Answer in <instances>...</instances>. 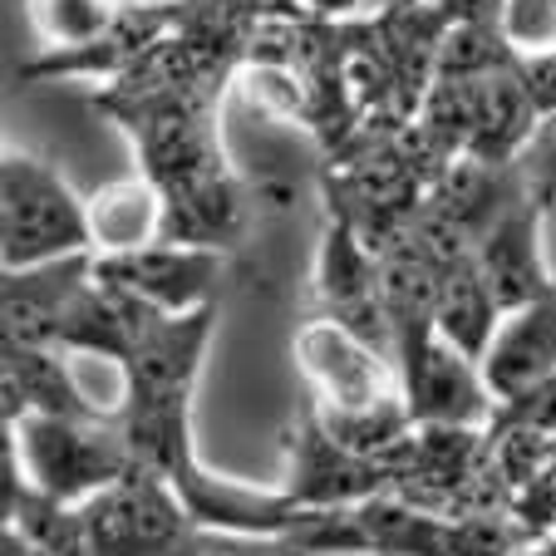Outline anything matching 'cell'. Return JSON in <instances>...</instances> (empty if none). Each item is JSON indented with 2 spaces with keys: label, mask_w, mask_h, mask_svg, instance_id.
<instances>
[{
  "label": "cell",
  "mask_w": 556,
  "mask_h": 556,
  "mask_svg": "<svg viewBox=\"0 0 556 556\" xmlns=\"http://www.w3.org/2000/svg\"><path fill=\"white\" fill-rule=\"evenodd\" d=\"M295 365L305 375V400L326 419L345 448L389 458L419 424L404 400V379L394 355L330 315H315L295 330Z\"/></svg>",
  "instance_id": "obj_1"
},
{
  "label": "cell",
  "mask_w": 556,
  "mask_h": 556,
  "mask_svg": "<svg viewBox=\"0 0 556 556\" xmlns=\"http://www.w3.org/2000/svg\"><path fill=\"white\" fill-rule=\"evenodd\" d=\"M79 513V552L85 556H227L212 527L157 472L134 468L124 483L89 497Z\"/></svg>",
  "instance_id": "obj_2"
},
{
  "label": "cell",
  "mask_w": 556,
  "mask_h": 556,
  "mask_svg": "<svg viewBox=\"0 0 556 556\" xmlns=\"http://www.w3.org/2000/svg\"><path fill=\"white\" fill-rule=\"evenodd\" d=\"M5 458L21 468L35 493L60 507H85L89 497L124 483L138 468L118 424L45 419V414L5 424Z\"/></svg>",
  "instance_id": "obj_3"
},
{
  "label": "cell",
  "mask_w": 556,
  "mask_h": 556,
  "mask_svg": "<svg viewBox=\"0 0 556 556\" xmlns=\"http://www.w3.org/2000/svg\"><path fill=\"white\" fill-rule=\"evenodd\" d=\"M64 256H94L89 202L25 148L0 157V262L5 271H30Z\"/></svg>",
  "instance_id": "obj_4"
},
{
  "label": "cell",
  "mask_w": 556,
  "mask_h": 556,
  "mask_svg": "<svg viewBox=\"0 0 556 556\" xmlns=\"http://www.w3.org/2000/svg\"><path fill=\"white\" fill-rule=\"evenodd\" d=\"M281 493L305 513H330V507L369 503V497H394L400 472H394V458H369V453L345 448L305 400L291 443H286Z\"/></svg>",
  "instance_id": "obj_5"
},
{
  "label": "cell",
  "mask_w": 556,
  "mask_h": 556,
  "mask_svg": "<svg viewBox=\"0 0 556 556\" xmlns=\"http://www.w3.org/2000/svg\"><path fill=\"white\" fill-rule=\"evenodd\" d=\"M394 365L404 379L414 424H453V429H488L497 419V400L488 389L478 359L439 336V326H424L414 336L394 340Z\"/></svg>",
  "instance_id": "obj_6"
},
{
  "label": "cell",
  "mask_w": 556,
  "mask_h": 556,
  "mask_svg": "<svg viewBox=\"0 0 556 556\" xmlns=\"http://www.w3.org/2000/svg\"><path fill=\"white\" fill-rule=\"evenodd\" d=\"M315 301H320V315L340 320L369 345L389 350L384 256L365 242V231L340 207H326V227H320V247H315Z\"/></svg>",
  "instance_id": "obj_7"
},
{
  "label": "cell",
  "mask_w": 556,
  "mask_h": 556,
  "mask_svg": "<svg viewBox=\"0 0 556 556\" xmlns=\"http://www.w3.org/2000/svg\"><path fill=\"white\" fill-rule=\"evenodd\" d=\"M222 252H202V247H168L153 242L143 252H124V256H94V276L104 286L138 301L157 305L168 315H192L217 305V286H222Z\"/></svg>",
  "instance_id": "obj_8"
},
{
  "label": "cell",
  "mask_w": 556,
  "mask_h": 556,
  "mask_svg": "<svg viewBox=\"0 0 556 556\" xmlns=\"http://www.w3.org/2000/svg\"><path fill=\"white\" fill-rule=\"evenodd\" d=\"M546 202H552V192H546L542 182H527V188L503 207V217L488 227L478 252H472L503 311H522V305H532V301H542V295L556 291V276L542 256Z\"/></svg>",
  "instance_id": "obj_9"
},
{
  "label": "cell",
  "mask_w": 556,
  "mask_h": 556,
  "mask_svg": "<svg viewBox=\"0 0 556 556\" xmlns=\"http://www.w3.org/2000/svg\"><path fill=\"white\" fill-rule=\"evenodd\" d=\"M94 286V256H64L30 271H5L0 281V320L15 345H60L64 320Z\"/></svg>",
  "instance_id": "obj_10"
},
{
  "label": "cell",
  "mask_w": 556,
  "mask_h": 556,
  "mask_svg": "<svg viewBox=\"0 0 556 556\" xmlns=\"http://www.w3.org/2000/svg\"><path fill=\"white\" fill-rule=\"evenodd\" d=\"M0 394H5V424L25 419V414L109 424L89 404L85 384L74 375L70 350H54V345H15V340H5L0 345Z\"/></svg>",
  "instance_id": "obj_11"
},
{
  "label": "cell",
  "mask_w": 556,
  "mask_h": 556,
  "mask_svg": "<svg viewBox=\"0 0 556 556\" xmlns=\"http://www.w3.org/2000/svg\"><path fill=\"white\" fill-rule=\"evenodd\" d=\"M478 369L493 389L497 409L546 384L556 375V291L522 305V311H507Z\"/></svg>",
  "instance_id": "obj_12"
},
{
  "label": "cell",
  "mask_w": 556,
  "mask_h": 556,
  "mask_svg": "<svg viewBox=\"0 0 556 556\" xmlns=\"http://www.w3.org/2000/svg\"><path fill=\"white\" fill-rule=\"evenodd\" d=\"M503 305H497L493 286H488L478 256H458V262L439 266V301H433V320L448 345H458L468 359L483 365L488 345H493L497 326H503Z\"/></svg>",
  "instance_id": "obj_13"
},
{
  "label": "cell",
  "mask_w": 556,
  "mask_h": 556,
  "mask_svg": "<svg viewBox=\"0 0 556 556\" xmlns=\"http://www.w3.org/2000/svg\"><path fill=\"white\" fill-rule=\"evenodd\" d=\"M163 188L153 178H124L109 182L89 198V231H94V256H124L143 252L163 237Z\"/></svg>",
  "instance_id": "obj_14"
},
{
  "label": "cell",
  "mask_w": 556,
  "mask_h": 556,
  "mask_svg": "<svg viewBox=\"0 0 556 556\" xmlns=\"http://www.w3.org/2000/svg\"><path fill=\"white\" fill-rule=\"evenodd\" d=\"M128 0H25V21L40 50L35 54H64L104 40L118 25Z\"/></svg>",
  "instance_id": "obj_15"
},
{
  "label": "cell",
  "mask_w": 556,
  "mask_h": 556,
  "mask_svg": "<svg viewBox=\"0 0 556 556\" xmlns=\"http://www.w3.org/2000/svg\"><path fill=\"white\" fill-rule=\"evenodd\" d=\"M493 25L517 60H556V0H497Z\"/></svg>",
  "instance_id": "obj_16"
},
{
  "label": "cell",
  "mask_w": 556,
  "mask_h": 556,
  "mask_svg": "<svg viewBox=\"0 0 556 556\" xmlns=\"http://www.w3.org/2000/svg\"><path fill=\"white\" fill-rule=\"evenodd\" d=\"M522 556H556V527H546V532H532V542H527Z\"/></svg>",
  "instance_id": "obj_17"
}]
</instances>
